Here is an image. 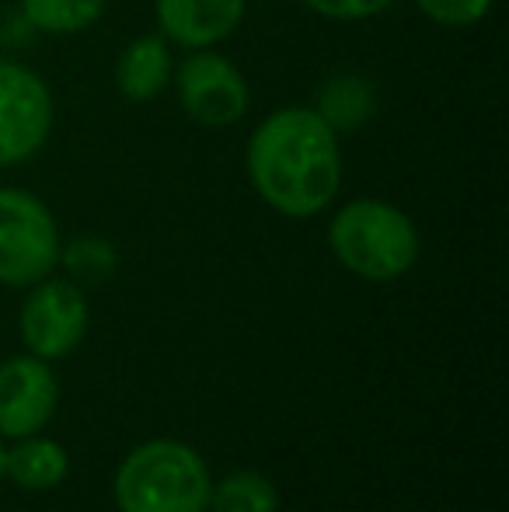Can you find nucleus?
<instances>
[{
	"label": "nucleus",
	"mask_w": 509,
	"mask_h": 512,
	"mask_svg": "<svg viewBox=\"0 0 509 512\" xmlns=\"http://www.w3.org/2000/svg\"><path fill=\"white\" fill-rule=\"evenodd\" d=\"M70 471V457L56 439L46 436H21L4 457V478H11L25 492H49Z\"/></svg>",
	"instance_id": "nucleus-11"
},
{
	"label": "nucleus",
	"mask_w": 509,
	"mask_h": 512,
	"mask_svg": "<svg viewBox=\"0 0 509 512\" xmlns=\"http://www.w3.org/2000/svg\"><path fill=\"white\" fill-rule=\"evenodd\" d=\"M245 0H157L161 35L185 49H210L238 32Z\"/></svg>",
	"instance_id": "nucleus-9"
},
{
	"label": "nucleus",
	"mask_w": 509,
	"mask_h": 512,
	"mask_svg": "<svg viewBox=\"0 0 509 512\" xmlns=\"http://www.w3.org/2000/svg\"><path fill=\"white\" fill-rule=\"evenodd\" d=\"M21 11L39 32L77 35L105 14V0H21Z\"/></svg>",
	"instance_id": "nucleus-14"
},
{
	"label": "nucleus",
	"mask_w": 509,
	"mask_h": 512,
	"mask_svg": "<svg viewBox=\"0 0 509 512\" xmlns=\"http://www.w3.org/2000/svg\"><path fill=\"white\" fill-rule=\"evenodd\" d=\"M210 467L192 446L175 439H150L119 464V512H206L210 509Z\"/></svg>",
	"instance_id": "nucleus-2"
},
{
	"label": "nucleus",
	"mask_w": 509,
	"mask_h": 512,
	"mask_svg": "<svg viewBox=\"0 0 509 512\" xmlns=\"http://www.w3.org/2000/svg\"><path fill=\"white\" fill-rule=\"evenodd\" d=\"M374 108H377L374 84L363 81V77H356V74H342V77H332V81L321 88L314 112L339 133V129L363 126V122L374 115Z\"/></svg>",
	"instance_id": "nucleus-12"
},
{
	"label": "nucleus",
	"mask_w": 509,
	"mask_h": 512,
	"mask_svg": "<svg viewBox=\"0 0 509 512\" xmlns=\"http://www.w3.org/2000/svg\"><path fill=\"white\" fill-rule=\"evenodd\" d=\"M328 248L353 276L391 283L419 258V230L384 199H353L328 223Z\"/></svg>",
	"instance_id": "nucleus-3"
},
{
	"label": "nucleus",
	"mask_w": 509,
	"mask_h": 512,
	"mask_svg": "<svg viewBox=\"0 0 509 512\" xmlns=\"http://www.w3.org/2000/svg\"><path fill=\"white\" fill-rule=\"evenodd\" d=\"M53 129V95L35 70L0 60V168L35 157Z\"/></svg>",
	"instance_id": "nucleus-6"
},
{
	"label": "nucleus",
	"mask_w": 509,
	"mask_h": 512,
	"mask_svg": "<svg viewBox=\"0 0 509 512\" xmlns=\"http://www.w3.org/2000/svg\"><path fill=\"white\" fill-rule=\"evenodd\" d=\"M4 457H7V446H4V436H0V481H4Z\"/></svg>",
	"instance_id": "nucleus-18"
},
{
	"label": "nucleus",
	"mask_w": 509,
	"mask_h": 512,
	"mask_svg": "<svg viewBox=\"0 0 509 512\" xmlns=\"http://www.w3.org/2000/svg\"><path fill=\"white\" fill-rule=\"evenodd\" d=\"M314 14L321 18H332V21H363V18H374V14L387 11L394 0H304Z\"/></svg>",
	"instance_id": "nucleus-17"
},
{
	"label": "nucleus",
	"mask_w": 509,
	"mask_h": 512,
	"mask_svg": "<svg viewBox=\"0 0 509 512\" xmlns=\"http://www.w3.org/2000/svg\"><path fill=\"white\" fill-rule=\"evenodd\" d=\"M245 168L265 206L307 220L332 206L342 189L339 133L307 105L276 108L255 126Z\"/></svg>",
	"instance_id": "nucleus-1"
},
{
	"label": "nucleus",
	"mask_w": 509,
	"mask_h": 512,
	"mask_svg": "<svg viewBox=\"0 0 509 512\" xmlns=\"http://www.w3.org/2000/svg\"><path fill=\"white\" fill-rule=\"evenodd\" d=\"M426 18L447 28H468L478 25L492 11V0H415Z\"/></svg>",
	"instance_id": "nucleus-16"
},
{
	"label": "nucleus",
	"mask_w": 509,
	"mask_h": 512,
	"mask_svg": "<svg viewBox=\"0 0 509 512\" xmlns=\"http://www.w3.org/2000/svg\"><path fill=\"white\" fill-rule=\"evenodd\" d=\"M60 230L39 196L0 189V286L25 290L60 265Z\"/></svg>",
	"instance_id": "nucleus-4"
},
{
	"label": "nucleus",
	"mask_w": 509,
	"mask_h": 512,
	"mask_svg": "<svg viewBox=\"0 0 509 512\" xmlns=\"http://www.w3.org/2000/svg\"><path fill=\"white\" fill-rule=\"evenodd\" d=\"M60 262L74 276V283H105L116 269L119 255L105 237H77L60 248Z\"/></svg>",
	"instance_id": "nucleus-15"
},
{
	"label": "nucleus",
	"mask_w": 509,
	"mask_h": 512,
	"mask_svg": "<svg viewBox=\"0 0 509 512\" xmlns=\"http://www.w3.org/2000/svg\"><path fill=\"white\" fill-rule=\"evenodd\" d=\"M210 512H279V488L258 471H234L213 481Z\"/></svg>",
	"instance_id": "nucleus-13"
},
{
	"label": "nucleus",
	"mask_w": 509,
	"mask_h": 512,
	"mask_svg": "<svg viewBox=\"0 0 509 512\" xmlns=\"http://www.w3.org/2000/svg\"><path fill=\"white\" fill-rule=\"evenodd\" d=\"M182 108L203 126H234L248 115V81L227 56L213 49H192L175 74Z\"/></svg>",
	"instance_id": "nucleus-7"
},
{
	"label": "nucleus",
	"mask_w": 509,
	"mask_h": 512,
	"mask_svg": "<svg viewBox=\"0 0 509 512\" xmlns=\"http://www.w3.org/2000/svg\"><path fill=\"white\" fill-rule=\"evenodd\" d=\"M175 74L171 42L164 35H140L119 53L116 84L129 102H154Z\"/></svg>",
	"instance_id": "nucleus-10"
},
{
	"label": "nucleus",
	"mask_w": 509,
	"mask_h": 512,
	"mask_svg": "<svg viewBox=\"0 0 509 512\" xmlns=\"http://www.w3.org/2000/svg\"><path fill=\"white\" fill-rule=\"evenodd\" d=\"M60 401V384L46 359L14 356L0 363V436L21 439L46 429Z\"/></svg>",
	"instance_id": "nucleus-8"
},
{
	"label": "nucleus",
	"mask_w": 509,
	"mask_h": 512,
	"mask_svg": "<svg viewBox=\"0 0 509 512\" xmlns=\"http://www.w3.org/2000/svg\"><path fill=\"white\" fill-rule=\"evenodd\" d=\"M88 297L74 279H39L21 304V342L32 356L63 359L88 335Z\"/></svg>",
	"instance_id": "nucleus-5"
}]
</instances>
